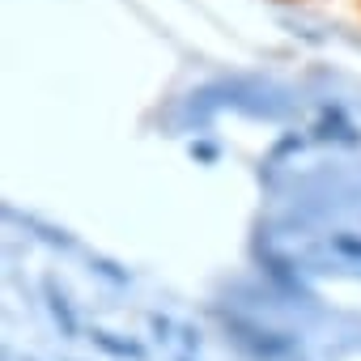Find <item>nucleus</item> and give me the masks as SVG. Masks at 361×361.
I'll list each match as a JSON object with an SVG mask.
<instances>
[{"label": "nucleus", "mask_w": 361, "mask_h": 361, "mask_svg": "<svg viewBox=\"0 0 361 361\" xmlns=\"http://www.w3.org/2000/svg\"><path fill=\"white\" fill-rule=\"evenodd\" d=\"M47 310H51V319L60 323V331H64V336H77V314H73L68 298H64V293H56V285H47Z\"/></svg>", "instance_id": "1"}, {"label": "nucleus", "mask_w": 361, "mask_h": 361, "mask_svg": "<svg viewBox=\"0 0 361 361\" xmlns=\"http://www.w3.org/2000/svg\"><path fill=\"white\" fill-rule=\"evenodd\" d=\"M153 331H157V340H170L174 323H170V319H161V314H153Z\"/></svg>", "instance_id": "4"}, {"label": "nucleus", "mask_w": 361, "mask_h": 361, "mask_svg": "<svg viewBox=\"0 0 361 361\" xmlns=\"http://www.w3.org/2000/svg\"><path fill=\"white\" fill-rule=\"evenodd\" d=\"M90 340H94L98 348H106L111 357H132V361H140V357H145V348H140L136 340H115L111 331H98V327L90 331Z\"/></svg>", "instance_id": "2"}, {"label": "nucleus", "mask_w": 361, "mask_h": 361, "mask_svg": "<svg viewBox=\"0 0 361 361\" xmlns=\"http://www.w3.org/2000/svg\"><path fill=\"white\" fill-rule=\"evenodd\" d=\"M192 157H204V161H213V157H217V153H213V149H209V145H192Z\"/></svg>", "instance_id": "5"}, {"label": "nucleus", "mask_w": 361, "mask_h": 361, "mask_svg": "<svg viewBox=\"0 0 361 361\" xmlns=\"http://www.w3.org/2000/svg\"><path fill=\"white\" fill-rule=\"evenodd\" d=\"M336 255H344V259H353V264H361V234H331V243H327Z\"/></svg>", "instance_id": "3"}, {"label": "nucleus", "mask_w": 361, "mask_h": 361, "mask_svg": "<svg viewBox=\"0 0 361 361\" xmlns=\"http://www.w3.org/2000/svg\"><path fill=\"white\" fill-rule=\"evenodd\" d=\"M178 361H192V357H178Z\"/></svg>", "instance_id": "6"}]
</instances>
